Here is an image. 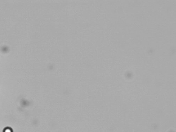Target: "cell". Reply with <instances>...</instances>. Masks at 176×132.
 I'll return each mask as SVG.
<instances>
[{
    "mask_svg": "<svg viewBox=\"0 0 176 132\" xmlns=\"http://www.w3.org/2000/svg\"><path fill=\"white\" fill-rule=\"evenodd\" d=\"M3 132H13V131L10 127H7L4 129Z\"/></svg>",
    "mask_w": 176,
    "mask_h": 132,
    "instance_id": "obj_1",
    "label": "cell"
}]
</instances>
